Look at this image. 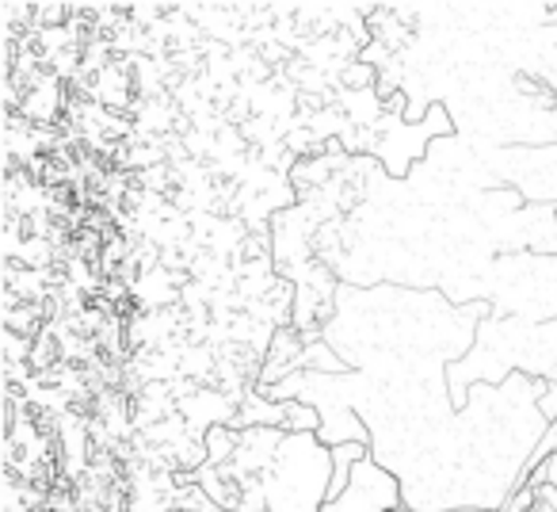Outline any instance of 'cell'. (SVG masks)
Here are the masks:
<instances>
[{
	"mask_svg": "<svg viewBox=\"0 0 557 512\" xmlns=\"http://www.w3.org/2000/svg\"><path fill=\"white\" fill-rule=\"evenodd\" d=\"M539 417L546 420V425L557 420V382H549L546 394H539Z\"/></svg>",
	"mask_w": 557,
	"mask_h": 512,
	"instance_id": "4",
	"label": "cell"
},
{
	"mask_svg": "<svg viewBox=\"0 0 557 512\" xmlns=\"http://www.w3.org/2000/svg\"><path fill=\"white\" fill-rule=\"evenodd\" d=\"M397 509H401V486L371 455L351 471V486L336 501H329L321 512H397Z\"/></svg>",
	"mask_w": 557,
	"mask_h": 512,
	"instance_id": "1",
	"label": "cell"
},
{
	"mask_svg": "<svg viewBox=\"0 0 557 512\" xmlns=\"http://www.w3.org/2000/svg\"><path fill=\"white\" fill-rule=\"evenodd\" d=\"M527 486H531V489H539V486H554V489H557V455H549L546 463H542L539 471H534L531 478H527Z\"/></svg>",
	"mask_w": 557,
	"mask_h": 512,
	"instance_id": "2",
	"label": "cell"
},
{
	"mask_svg": "<svg viewBox=\"0 0 557 512\" xmlns=\"http://www.w3.org/2000/svg\"><path fill=\"white\" fill-rule=\"evenodd\" d=\"M531 509H534V489L531 486L508 493V501L500 504V512H531Z\"/></svg>",
	"mask_w": 557,
	"mask_h": 512,
	"instance_id": "3",
	"label": "cell"
}]
</instances>
